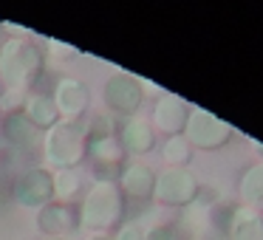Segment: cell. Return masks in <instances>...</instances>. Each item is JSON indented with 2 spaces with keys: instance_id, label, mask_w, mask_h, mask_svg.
<instances>
[{
  "instance_id": "6da1fadb",
  "label": "cell",
  "mask_w": 263,
  "mask_h": 240,
  "mask_svg": "<svg viewBox=\"0 0 263 240\" xmlns=\"http://www.w3.org/2000/svg\"><path fill=\"white\" fill-rule=\"evenodd\" d=\"M46 71V51L40 43L26 37H6L0 43V85L3 91L31 93Z\"/></svg>"
},
{
  "instance_id": "7a4b0ae2",
  "label": "cell",
  "mask_w": 263,
  "mask_h": 240,
  "mask_svg": "<svg viewBox=\"0 0 263 240\" xmlns=\"http://www.w3.org/2000/svg\"><path fill=\"white\" fill-rule=\"evenodd\" d=\"M80 229L88 234H108V229L122 226L125 217V198H122L116 181H93L80 201Z\"/></svg>"
},
{
  "instance_id": "3957f363",
  "label": "cell",
  "mask_w": 263,
  "mask_h": 240,
  "mask_svg": "<svg viewBox=\"0 0 263 240\" xmlns=\"http://www.w3.org/2000/svg\"><path fill=\"white\" fill-rule=\"evenodd\" d=\"M40 150H43V167L48 172L77 170L88 158V133L82 125L57 122L40 138Z\"/></svg>"
},
{
  "instance_id": "277c9868",
  "label": "cell",
  "mask_w": 263,
  "mask_h": 240,
  "mask_svg": "<svg viewBox=\"0 0 263 240\" xmlns=\"http://www.w3.org/2000/svg\"><path fill=\"white\" fill-rule=\"evenodd\" d=\"M201 198V181L187 170V167H164L156 172V192L153 201L161 206H187L198 204Z\"/></svg>"
},
{
  "instance_id": "5b68a950",
  "label": "cell",
  "mask_w": 263,
  "mask_h": 240,
  "mask_svg": "<svg viewBox=\"0 0 263 240\" xmlns=\"http://www.w3.org/2000/svg\"><path fill=\"white\" fill-rule=\"evenodd\" d=\"M232 125H227L223 119H218L215 113L204 108H195L190 110V119L187 127H184V138L190 142L193 150H204V153H215V150L227 147L232 142Z\"/></svg>"
},
{
  "instance_id": "8992f818",
  "label": "cell",
  "mask_w": 263,
  "mask_h": 240,
  "mask_svg": "<svg viewBox=\"0 0 263 240\" xmlns=\"http://www.w3.org/2000/svg\"><path fill=\"white\" fill-rule=\"evenodd\" d=\"M102 102L108 108V113L119 116V119H130V116L139 113L144 102V91H142V79L127 71H116L105 79L102 85Z\"/></svg>"
},
{
  "instance_id": "52a82bcc",
  "label": "cell",
  "mask_w": 263,
  "mask_h": 240,
  "mask_svg": "<svg viewBox=\"0 0 263 240\" xmlns=\"http://www.w3.org/2000/svg\"><path fill=\"white\" fill-rule=\"evenodd\" d=\"M12 201L23 209H43L54 201V172L46 167H31L23 170L12 181Z\"/></svg>"
},
{
  "instance_id": "ba28073f",
  "label": "cell",
  "mask_w": 263,
  "mask_h": 240,
  "mask_svg": "<svg viewBox=\"0 0 263 240\" xmlns=\"http://www.w3.org/2000/svg\"><path fill=\"white\" fill-rule=\"evenodd\" d=\"M54 105H57L60 122H71V125H82V116L88 113V105H91V91L82 79L77 76H63L57 79L51 93Z\"/></svg>"
},
{
  "instance_id": "9c48e42d",
  "label": "cell",
  "mask_w": 263,
  "mask_h": 240,
  "mask_svg": "<svg viewBox=\"0 0 263 240\" xmlns=\"http://www.w3.org/2000/svg\"><path fill=\"white\" fill-rule=\"evenodd\" d=\"M190 110L193 105L187 102L184 96L178 93H161L153 105V130L164 133L167 138L170 136H184V127H187L190 119Z\"/></svg>"
},
{
  "instance_id": "30bf717a",
  "label": "cell",
  "mask_w": 263,
  "mask_h": 240,
  "mask_svg": "<svg viewBox=\"0 0 263 240\" xmlns=\"http://www.w3.org/2000/svg\"><path fill=\"white\" fill-rule=\"evenodd\" d=\"M119 187L122 198L125 201H133V204H150L153 201V192H156V170L142 161H133V164H125L119 172Z\"/></svg>"
},
{
  "instance_id": "8fae6325",
  "label": "cell",
  "mask_w": 263,
  "mask_h": 240,
  "mask_svg": "<svg viewBox=\"0 0 263 240\" xmlns=\"http://www.w3.org/2000/svg\"><path fill=\"white\" fill-rule=\"evenodd\" d=\"M37 229L43 237H71V232L80 229V212L68 204H46L37 209Z\"/></svg>"
},
{
  "instance_id": "7c38bea8",
  "label": "cell",
  "mask_w": 263,
  "mask_h": 240,
  "mask_svg": "<svg viewBox=\"0 0 263 240\" xmlns=\"http://www.w3.org/2000/svg\"><path fill=\"white\" fill-rule=\"evenodd\" d=\"M119 142L125 155H147L150 150L156 147V130H153V122L144 119V116H130V119H122L119 127Z\"/></svg>"
},
{
  "instance_id": "4fadbf2b",
  "label": "cell",
  "mask_w": 263,
  "mask_h": 240,
  "mask_svg": "<svg viewBox=\"0 0 263 240\" xmlns=\"http://www.w3.org/2000/svg\"><path fill=\"white\" fill-rule=\"evenodd\" d=\"M88 158L93 161V167H97V172L102 175V181H108L105 172L119 170L127 155H125V150H122L119 136H102V138H88Z\"/></svg>"
},
{
  "instance_id": "5bb4252c",
  "label": "cell",
  "mask_w": 263,
  "mask_h": 240,
  "mask_svg": "<svg viewBox=\"0 0 263 240\" xmlns=\"http://www.w3.org/2000/svg\"><path fill=\"white\" fill-rule=\"evenodd\" d=\"M23 116L29 119V125L37 127L40 133L51 130V127L60 122V113H57V105H54L51 93H43V91L29 93V96H26Z\"/></svg>"
},
{
  "instance_id": "9a60e30c",
  "label": "cell",
  "mask_w": 263,
  "mask_h": 240,
  "mask_svg": "<svg viewBox=\"0 0 263 240\" xmlns=\"http://www.w3.org/2000/svg\"><path fill=\"white\" fill-rule=\"evenodd\" d=\"M0 133H3V138H6L14 150H26V153L40 142V130L31 127L29 119H26L23 113L3 116V122H0Z\"/></svg>"
},
{
  "instance_id": "2e32d148",
  "label": "cell",
  "mask_w": 263,
  "mask_h": 240,
  "mask_svg": "<svg viewBox=\"0 0 263 240\" xmlns=\"http://www.w3.org/2000/svg\"><path fill=\"white\" fill-rule=\"evenodd\" d=\"M238 198L240 206L263 215V161L246 167L240 172V181H238Z\"/></svg>"
},
{
  "instance_id": "e0dca14e",
  "label": "cell",
  "mask_w": 263,
  "mask_h": 240,
  "mask_svg": "<svg viewBox=\"0 0 263 240\" xmlns=\"http://www.w3.org/2000/svg\"><path fill=\"white\" fill-rule=\"evenodd\" d=\"M227 237L229 240H263V215L246 209V206H235Z\"/></svg>"
},
{
  "instance_id": "ac0fdd59",
  "label": "cell",
  "mask_w": 263,
  "mask_h": 240,
  "mask_svg": "<svg viewBox=\"0 0 263 240\" xmlns=\"http://www.w3.org/2000/svg\"><path fill=\"white\" fill-rule=\"evenodd\" d=\"M85 195V181L77 170H60L54 172V201L57 204L74 206L77 201H82Z\"/></svg>"
},
{
  "instance_id": "d6986e66",
  "label": "cell",
  "mask_w": 263,
  "mask_h": 240,
  "mask_svg": "<svg viewBox=\"0 0 263 240\" xmlns=\"http://www.w3.org/2000/svg\"><path fill=\"white\" fill-rule=\"evenodd\" d=\"M161 155H164L167 167H187L193 161V147L184 136H170L161 144Z\"/></svg>"
},
{
  "instance_id": "ffe728a7",
  "label": "cell",
  "mask_w": 263,
  "mask_h": 240,
  "mask_svg": "<svg viewBox=\"0 0 263 240\" xmlns=\"http://www.w3.org/2000/svg\"><path fill=\"white\" fill-rule=\"evenodd\" d=\"M181 221H184V229H190V232L198 237V234H204L206 226H210V209H206L204 204H193V206H187V209H181Z\"/></svg>"
},
{
  "instance_id": "44dd1931",
  "label": "cell",
  "mask_w": 263,
  "mask_h": 240,
  "mask_svg": "<svg viewBox=\"0 0 263 240\" xmlns=\"http://www.w3.org/2000/svg\"><path fill=\"white\" fill-rule=\"evenodd\" d=\"M85 133H88V138L116 136V119H114L110 113H97V116H91V122H88Z\"/></svg>"
},
{
  "instance_id": "7402d4cb",
  "label": "cell",
  "mask_w": 263,
  "mask_h": 240,
  "mask_svg": "<svg viewBox=\"0 0 263 240\" xmlns=\"http://www.w3.org/2000/svg\"><path fill=\"white\" fill-rule=\"evenodd\" d=\"M29 93H17V91H3L0 93V113H23V105Z\"/></svg>"
},
{
  "instance_id": "603a6c76",
  "label": "cell",
  "mask_w": 263,
  "mask_h": 240,
  "mask_svg": "<svg viewBox=\"0 0 263 240\" xmlns=\"http://www.w3.org/2000/svg\"><path fill=\"white\" fill-rule=\"evenodd\" d=\"M46 51L51 54L54 59H60V63H65V59H74V57H80V48L68 46V43H60V40H48V43H46Z\"/></svg>"
},
{
  "instance_id": "cb8c5ba5",
  "label": "cell",
  "mask_w": 263,
  "mask_h": 240,
  "mask_svg": "<svg viewBox=\"0 0 263 240\" xmlns=\"http://www.w3.org/2000/svg\"><path fill=\"white\" fill-rule=\"evenodd\" d=\"M144 240H184V237H181V232H178L173 223H161V226L156 223L153 229L144 232Z\"/></svg>"
},
{
  "instance_id": "d4e9b609",
  "label": "cell",
  "mask_w": 263,
  "mask_h": 240,
  "mask_svg": "<svg viewBox=\"0 0 263 240\" xmlns=\"http://www.w3.org/2000/svg\"><path fill=\"white\" fill-rule=\"evenodd\" d=\"M114 240H144V229L139 226L136 221H133V223H122V226L116 229Z\"/></svg>"
},
{
  "instance_id": "484cf974",
  "label": "cell",
  "mask_w": 263,
  "mask_h": 240,
  "mask_svg": "<svg viewBox=\"0 0 263 240\" xmlns=\"http://www.w3.org/2000/svg\"><path fill=\"white\" fill-rule=\"evenodd\" d=\"M142 91H144V93H153L156 99H159L161 93H164V91H161V88H156V85H153V82H150V79H142Z\"/></svg>"
},
{
  "instance_id": "4316f807",
  "label": "cell",
  "mask_w": 263,
  "mask_h": 240,
  "mask_svg": "<svg viewBox=\"0 0 263 240\" xmlns=\"http://www.w3.org/2000/svg\"><path fill=\"white\" fill-rule=\"evenodd\" d=\"M85 240H114V237H110V234H88Z\"/></svg>"
},
{
  "instance_id": "83f0119b",
  "label": "cell",
  "mask_w": 263,
  "mask_h": 240,
  "mask_svg": "<svg viewBox=\"0 0 263 240\" xmlns=\"http://www.w3.org/2000/svg\"><path fill=\"white\" fill-rule=\"evenodd\" d=\"M43 240H71V237H43Z\"/></svg>"
},
{
  "instance_id": "f1b7e54d",
  "label": "cell",
  "mask_w": 263,
  "mask_h": 240,
  "mask_svg": "<svg viewBox=\"0 0 263 240\" xmlns=\"http://www.w3.org/2000/svg\"><path fill=\"white\" fill-rule=\"evenodd\" d=\"M0 93H3V85H0Z\"/></svg>"
}]
</instances>
